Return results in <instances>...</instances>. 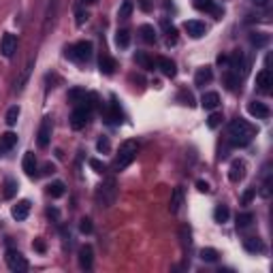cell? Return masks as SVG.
Listing matches in <instances>:
<instances>
[{"mask_svg":"<svg viewBox=\"0 0 273 273\" xmlns=\"http://www.w3.org/2000/svg\"><path fill=\"white\" fill-rule=\"evenodd\" d=\"M228 136H231L233 145L243 147L256 136V126H252L250 122L241 120V118H237V120H233L231 124H228Z\"/></svg>","mask_w":273,"mask_h":273,"instance_id":"cell-1","label":"cell"},{"mask_svg":"<svg viewBox=\"0 0 273 273\" xmlns=\"http://www.w3.org/2000/svg\"><path fill=\"white\" fill-rule=\"evenodd\" d=\"M136 149H139V145H136V141L128 139L120 145V152L116 156V162H113V169L116 171H124L126 167H131V162L136 158Z\"/></svg>","mask_w":273,"mask_h":273,"instance_id":"cell-2","label":"cell"},{"mask_svg":"<svg viewBox=\"0 0 273 273\" xmlns=\"http://www.w3.org/2000/svg\"><path fill=\"white\" fill-rule=\"evenodd\" d=\"M116 197H118V188H116V179H105L103 184L98 186L96 190V201L100 207H111L116 203Z\"/></svg>","mask_w":273,"mask_h":273,"instance_id":"cell-3","label":"cell"},{"mask_svg":"<svg viewBox=\"0 0 273 273\" xmlns=\"http://www.w3.org/2000/svg\"><path fill=\"white\" fill-rule=\"evenodd\" d=\"M92 43L90 41H77L75 45H68L67 47V58L75 60V62H85L92 58Z\"/></svg>","mask_w":273,"mask_h":273,"instance_id":"cell-4","label":"cell"},{"mask_svg":"<svg viewBox=\"0 0 273 273\" xmlns=\"http://www.w3.org/2000/svg\"><path fill=\"white\" fill-rule=\"evenodd\" d=\"M4 261H6V267L15 273H24V271H28V267H30L26 261V256H21V252H17V250H6Z\"/></svg>","mask_w":273,"mask_h":273,"instance_id":"cell-5","label":"cell"},{"mask_svg":"<svg viewBox=\"0 0 273 273\" xmlns=\"http://www.w3.org/2000/svg\"><path fill=\"white\" fill-rule=\"evenodd\" d=\"M90 113H92V109H88V107H83V105H79L77 109L70 113V126H73L75 131H81V128L88 124Z\"/></svg>","mask_w":273,"mask_h":273,"instance_id":"cell-6","label":"cell"},{"mask_svg":"<svg viewBox=\"0 0 273 273\" xmlns=\"http://www.w3.org/2000/svg\"><path fill=\"white\" fill-rule=\"evenodd\" d=\"M49 141H52V118H43L39 126V135H37V143L39 147L45 149L49 145Z\"/></svg>","mask_w":273,"mask_h":273,"instance_id":"cell-7","label":"cell"},{"mask_svg":"<svg viewBox=\"0 0 273 273\" xmlns=\"http://www.w3.org/2000/svg\"><path fill=\"white\" fill-rule=\"evenodd\" d=\"M15 52H17V37L11 32H6L2 37V41H0V54H2L4 58H11Z\"/></svg>","mask_w":273,"mask_h":273,"instance_id":"cell-8","label":"cell"},{"mask_svg":"<svg viewBox=\"0 0 273 273\" xmlns=\"http://www.w3.org/2000/svg\"><path fill=\"white\" fill-rule=\"evenodd\" d=\"M184 30L188 32L192 39H201V37H205L207 26L203 24V21H199V19H188V21L184 24Z\"/></svg>","mask_w":273,"mask_h":273,"instance_id":"cell-9","label":"cell"},{"mask_svg":"<svg viewBox=\"0 0 273 273\" xmlns=\"http://www.w3.org/2000/svg\"><path fill=\"white\" fill-rule=\"evenodd\" d=\"M248 113L252 118H256V120H267L271 116L269 107L265 105V103H261V100H252V103L248 105Z\"/></svg>","mask_w":273,"mask_h":273,"instance_id":"cell-10","label":"cell"},{"mask_svg":"<svg viewBox=\"0 0 273 273\" xmlns=\"http://www.w3.org/2000/svg\"><path fill=\"white\" fill-rule=\"evenodd\" d=\"M243 177H246V162H243V160H233L231 169H228V179H231L233 184H239Z\"/></svg>","mask_w":273,"mask_h":273,"instance_id":"cell-11","label":"cell"},{"mask_svg":"<svg viewBox=\"0 0 273 273\" xmlns=\"http://www.w3.org/2000/svg\"><path fill=\"white\" fill-rule=\"evenodd\" d=\"M256 85H258V90L261 92H271V85H273V75H271V70L269 68H263L261 73L256 75Z\"/></svg>","mask_w":273,"mask_h":273,"instance_id":"cell-12","label":"cell"},{"mask_svg":"<svg viewBox=\"0 0 273 273\" xmlns=\"http://www.w3.org/2000/svg\"><path fill=\"white\" fill-rule=\"evenodd\" d=\"M21 169H24V173H26L28 177H34V175H37V156H34L32 152H26V154H24Z\"/></svg>","mask_w":273,"mask_h":273,"instance_id":"cell-13","label":"cell"},{"mask_svg":"<svg viewBox=\"0 0 273 273\" xmlns=\"http://www.w3.org/2000/svg\"><path fill=\"white\" fill-rule=\"evenodd\" d=\"M195 6H197L199 11L211 13V15H215V19L222 17V9H218V6H215L213 0H195Z\"/></svg>","mask_w":273,"mask_h":273,"instance_id":"cell-14","label":"cell"},{"mask_svg":"<svg viewBox=\"0 0 273 273\" xmlns=\"http://www.w3.org/2000/svg\"><path fill=\"white\" fill-rule=\"evenodd\" d=\"M156 64H158V68L162 70V75H164V77H175L177 67H175V62L171 60V58H164V56H160V58L156 60Z\"/></svg>","mask_w":273,"mask_h":273,"instance_id":"cell-15","label":"cell"},{"mask_svg":"<svg viewBox=\"0 0 273 273\" xmlns=\"http://www.w3.org/2000/svg\"><path fill=\"white\" fill-rule=\"evenodd\" d=\"M32 67H34V62L30 60L24 67V70L19 73V77L15 79V92L19 94V92H24V88H26V83H28V79H30V73H32Z\"/></svg>","mask_w":273,"mask_h":273,"instance_id":"cell-16","label":"cell"},{"mask_svg":"<svg viewBox=\"0 0 273 273\" xmlns=\"http://www.w3.org/2000/svg\"><path fill=\"white\" fill-rule=\"evenodd\" d=\"M28 213H30V201H19L17 205H13V209H11V215L15 220H26L28 218Z\"/></svg>","mask_w":273,"mask_h":273,"instance_id":"cell-17","label":"cell"},{"mask_svg":"<svg viewBox=\"0 0 273 273\" xmlns=\"http://www.w3.org/2000/svg\"><path fill=\"white\" fill-rule=\"evenodd\" d=\"M92 261H94V252H92L90 246H83L81 252H79V267L81 269H92Z\"/></svg>","mask_w":273,"mask_h":273,"instance_id":"cell-18","label":"cell"},{"mask_svg":"<svg viewBox=\"0 0 273 273\" xmlns=\"http://www.w3.org/2000/svg\"><path fill=\"white\" fill-rule=\"evenodd\" d=\"M201 105H203V109L213 111L215 107L220 105V94H218V92H205L203 98H201Z\"/></svg>","mask_w":273,"mask_h":273,"instance_id":"cell-19","label":"cell"},{"mask_svg":"<svg viewBox=\"0 0 273 273\" xmlns=\"http://www.w3.org/2000/svg\"><path fill=\"white\" fill-rule=\"evenodd\" d=\"M98 68H100V73L103 75H113V70H116V60H113L111 56L103 54L100 56V60H98Z\"/></svg>","mask_w":273,"mask_h":273,"instance_id":"cell-20","label":"cell"},{"mask_svg":"<svg viewBox=\"0 0 273 273\" xmlns=\"http://www.w3.org/2000/svg\"><path fill=\"white\" fill-rule=\"evenodd\" d=\"M182 205H184V188L182 186H177V188L173 190V195H171V205H169L171 213H177Z\"/></svg>","mask_w":273,"mask_h":273,"instance_id":"cell-21","label":"cell"},{"mask_svg":"<svg viewBox=\"0 0 273 273\" xmlns=\"http://www.w3.org/2000/svg\"><path fill=\"white\" fill-rule=\"evenodd\" d=\"M243 248H246L248 252H252V254H261L265 250L263 241L258 239V237H248V239H243Z\"/></svg>","mask_w":273,"mask_h":273,"instance_id":"cell-22","label":"cell"},{"mask_svg":"<svg viewBox=\"0 0 273 273\" xmlns=\"http://www.w3.org/2000/svg\"><path fill=\"white\" fill-rule=\"evenodd\" d=\"M211 77H213L211 68H209V67H203V68H199V70H197V75H195V83H197V85H205V83H209V81H211Z\"/></svg>","mask_w":273,"mask_h":273,"instance_id":"cell-23","label":"cell"},{"mask_svg":"<svg viewBox=\"0 0 273 273\" xmlns=\"http://www.w3.org/2000/svg\"><path fill=\"white\" fill-rule=\"evenodd\" d=\"M135 62L139 64L141 68H145V70H154V60L149 58L147 54H143V52H136L135 54Z\"/></svg>","mask_w":273,"mask_h":273,"instance_id":"cell-24","label":"cell"},{"mask_svg":"<svg viewBox=\"0 0 273 273\" xmlns=\"http://www.w3.org/2000/svg\"><path fill=\"white\" fill-rule=\"evenodd\" d=\"M228 218H231V211H228L226 205H218L213 209V220L220 222V224H224V222H228Z\"/></svg>","mask_w":273,"mask_h":273,"instance_id":"cell-25","label":"cell"},{"mask_svg":"<svg viewBox=\"0 0 273 273\" xmlns=\"http://www.w3.org/2000/svg\"><path fill=\"white\" fill-rule=\"evenodd\" d=\"M139 34H141V39L145 41V43H156V30H154V26L143 24V26L139 28Z\"/></svg>","mask_w":273,"mask_h":273,"instance_id":"cell-26","label":"cell"},{"mask_svg":"<svg viewBox=\"0 0 273 273\" xmlns=\"http://www.w3.org/2000/svg\"><path fill=\"white\" fill-rule=\"evenodd\" d=\"M250 43L256 47H265V45H269V34L267 32H252L250 34Z\"/></svg>","mask_w":273,"mask_h":273,"instance_id":"cell-27","label":"cell"},{"mask_svg":"<svg viewBox=\"0 0 273 273\" xmlns=\"http://www.w3.org/2000/svg\"><path fill=\"white\" fill-rule=\"evenodd\" d=\"M107 120H109L111 124H122V111H120V107H118L116 100L111 103V109L107 111Z\"/></svg>","mask_w":273,"mask_h":273,"instance_id":"cell-28","label":"cell"},{"mask_svg":"<svg viewBox=\"0 0 273 273\" xmlns=\"http://www.w3.org/2000/svg\"><path fill=\"white\" fill-rule=\"evenodd\" d=\"M0 145H2L4 149H13L17 145V135L15 133H4L2 136H0Z\"/></svg>","mask_w":273,"mask_h":273,"instance_id":"cell-29","label":"cell"},{"mask_svg":"<svg viewBox=\"0 0 273 273\" xmlns=\"http://www.w3.org/2000/svg\"><path fill=\"white\" fill-rule=\"evenodd\" d=\"M116 45L122 47V49H126L128 45H131V32H128V30H118L116 32Z\"/></svg>","mask_w":273,"mask_h":273,"instance_id":"cell-30","label":"cell"},{"mask_svg":"<svg viewBox=\"0 0 273 273\" xmlns=\"http://www.w3.org/2000/svg\"><path fill=\"white\" fill-rule=\"evenodd\" d=\"M17 118H19V107H17V105L9 107V111H6V116H4V122H6L9 126H15V124H17Z\"/></svg>","mask_w":273,"mask_h":273,"instance_id":"cell-31","label":"cell"},{"mask_svg":"<svg viewBox=\"0 0 273 273\" xmlns=\"http://www.w3.org/2000/svg\"><path fill=\"white\" fill-rule=\"evenodd\" d=\"M17 195V182L15 179H6L4 182V199H13Z\"/></svg>","mask_w":273,"mask_h":273,"instance_id":"cell-32","label":"cell"},{"mask_svg":"<svg viewBox=\"0 0 273 273\" xmlns=\"http://www.w3.org/2000/svg\"><path fill=\"white\" fill-rule=\"evenodd\" d=\"M254 222V215L246 211V213H241V215H237V228H248L250 224Z\"/></svg>","mask_w":273,"mask_h":273,"instance_id":"cell-33","label":"cell"},{"mask_svg":"<svg viewBox=\"0 0 273 273\" xmlns=\"http://www.w3.org/2000/svg\"><path fill=\"white\" fill-rule=\"evenodd\" d=\"M201 258H203L205 263H215V261H218V250L203 248V250H201Z\"/></svg>","mask_w":273,"mask_h":273,"instance_id":"cell-34","label":"cell"},{"mask_svg":"<svg viewBox=\"0 0 273 273\" xmlns=\"http://www.w3.org/2000/svg\"><path fill=\"white\" fill-rule=\"evenodd\" d=\"M131 13H133V2H131V0H124L122 6H120V11H118V17L120 19H128V17H131Z\"/></svg>","mask_w":273,"mask_h":273,"instance_id":"cell-35","label":"cell"},{"mask_svg":"<svg viewBox=\"0 0 273 273\" xmlns=\"http://www.w3.org/2000/svg\"><path fill=\"white\" fill-rule=\"evenodd\" d=\"M49 197H52V199L64 197V184L62 182H54L52 186H49Z\"/></svg>","mask_w":273,"mask_h":273,"instance_id":"cell-36","label":"cell"},{"mask_svg":"<svg viewBox=\"0 0 273 273\" xmlns=\"http://www.w3.org/2000/svg\"><path fill=\"white\" fill-rule=\"evenodd\" d=\"M85 96H88V92H83V90H77V88L68 92V98L73 100V103H77V105H81L83 100H85Z\"/></svg>","mask_w":273,"mask_h":273,"instance_id":"cell-37","label":"cell"},{"mask_svg":"<svg viewBox=\"0 0 273 273\" xmlns=\"http://www.w3.org/2000/svg\"><path fill=\"white\" fill-rule=\"evenodd\" d=\"M96 149H98L100 154H109V152H111V143H109V139H107V136H100L98 143H96Z\"/></svg>","mask_w":273,"mask_h":273,"instance_id":"cell-38","label":"cell"},{"mask_svg":"<svg viewBox=\"0 0 273 273\" xmlns=\"http://www.w3.org/2000/svg\"><path fill=\"white\" fill-rule=\"evenodd\" d=\"M224 81H226V88H228V90H237V85H239V75L226 73V75H224Z\"/></svg>","mask_w":273,"mask_h":273,"instance_id":"cell-39","label":"cell"},{"mask_svg":"<svg viewBox=\"0 0 273 273\" xmlns=\"http://www.w3.org/2000/svg\"><path fill=\"white\" fill-rule=\"evenodd\" d=\"M222 124V113H211L209 118H207V126L209 128H218Z\"/></svg>","mask_w":273,"mask_h":273,"instance_id":"cell-40","label":"cell"},{"mask_svg":"<svg viewBox=\"0 0 273 273\" xmlns=\"http://www.w3.org/2000/svg\"><path fill=\"white\" fill-rule=\"evenodd\" d=\"M79 231H81L83 235H90L92 231H94V226H92V220H90V218H83L81 224H79Z\"/></svg>","mask_w":273,"mask_h":273,"instance_id":"cell-41","label":"cell"},{"mask_svg":"<svg viewBox=\"0 0 273 273\" xmlns=\"http://www.w3.org/2000/svg\"><path fill=\"white\" fill-rule=\"evenodd\" d=\"M90 167L94 169L96 173H105V171H107V164L100 162V160H96V158H90Z\"/></svg>","mask_w":273,"mask_h":273,"instance_id":"cell-42","label":"cell"},{"mask_svg":"<svg viewBox=\"0 0 273 273\" xmlns=\"http://www.w3.org/2000/svg\"><path fill=\"white\" fill-rule=\"evenodd\" d=\"M88 13H85V11H77V26H83L85 24V21H88Z\"/></svg>","mask_w":273,"mask_h":273,"instance_id":"cell-43","label":"cell"},{"mask_svg":"<svg viewBox=\"0 0 273 273\" xmlns=\"http://www.w3.org/2000/svg\"><path fill=\"white\" fill-rule=\"evenodd\" d=\"M261 197H263V199H269V197H271V184H269V182H265V186L261 188Z\"/></svg>","mask_w":273,"mask_h":273,"instance_id":"cell-44","label":"cell"},{"mask_svg":"<svg viewBox=\"0 0 273 273\" xmlns=\"http://www.w3.org/2000/svg\"><path fill=\"white\" fill-rule=\"evenodd\" d=\"M197 188H199V192H205V195L211 190V188H209V184L203 182V179H201V182H197Z\"/></svg>","mask_w":273,"mask_h":273,"instance_id":"cell-45","label":"cell"},{"mask_svg":"<svg viewBox=\"0 0 273 273\" xmlns=\"http://www.w3.org/2000/svg\"><path fill=\"white\" fill-rule=\"evenodd\" d=\"M254 195H256V190H252V188H250V190L246 192V195H243V203H246V205H248V203H250V201H252V199H254Z\"/></svg>","mask_w":273,"mask_h":273,"instance_id":"cell-46","label":"cell"},{"mask_svg":"<svg viewBox=\"0 0 273 273\" xmlns=\"http://www.w3.org/2000/svg\"><path fill=\"white\" fill-rule=\"evenodd\" d=\"M252 4L258 6V9H267V6H269V0H252Z\"/></svg>","mask_w":273,"mask_h":273,"instance_id":"cell-47","label":"cell"},{"mask_svg":"<svg viewBox=\"0 0 273 273\" xmlns=\"http://www.w3.org/2000/svg\"><path fill=\"white\" fill-rule=\"evenodd\" d=\"M54 171H56V167H54V164H45V167H43V173H45V175L54 173Z\"/></svg>","mask_w":273,"mask_h":273,"instance_id":"cell-48","label":"cell"},{"mask_svg":"<svg viewBox=\"0 0 273 273\" xmlns=\"http://www.w3.org/2000/svg\"><path fill=\"white\" fill-rule=\"evenodd\" d=\"M34 248H37L39 252H45V243H43L41 239H39V241H34Z\"/></svg>","mask_w":273,"mask_h":273,"instance_id":"cell-49","label":"cell"},{"mask_svg":"<svg viewBox=\"0 0 273 273\" xmlns=\"http://www.w3.org/2000/svg\"><path fill=\"white\" fill-rule=\"evenodd\" d=\"M85 4H94V2H98V0H83Z\"/></svg>","mask_w":273,"mask_h":273,"instance_id":"cell-50","label":"cell"},{"mask_svg":"<svg viewBox=\"0 0 273 273\" xmlns=\"http://www.w3.org/2000/svg\"><path fill=\"white\" fill-rule=\"evenodd\" d=\"M2 152H4V147H2V145H0V156H2Z\"/></svg>","mask_w":273,"mask_h":273,"instance_id":"cell-51","label":"cell"}]
</instances>
